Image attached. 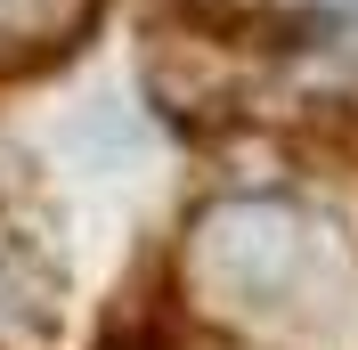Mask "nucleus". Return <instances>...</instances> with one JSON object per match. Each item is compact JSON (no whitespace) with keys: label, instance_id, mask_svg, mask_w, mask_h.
<instances>
[{"label":"nucleus","instance_id":"nucleus-1","mask_svg":"<svg viewBox=\"0 0 358 350\" xmlns=\"http://www.w3.org/2000/svg\"><path fill=\"white\" fill-rule=\"evenodd\" d=\"M179 285L203 318L261 334V342H358V244L326 212L268 196V188L220 196L187 220Z\"/></svg>","mask_w":358,"mask_h":350},{"label":"nucleus","instance_id":"nucleus-2","mask_svg":"<svg viewBox=\"0 0 358 350\" xmlns=\"http://www.w3.org/2000/svg\"><path fill=\"white\" fill-rule=\"evenodd\" d=\"M57 326V261L24 220L0 212V350H41Z\"/></svg>","mask_w":358,"mask_h":350},{"label":"nucleus","instance_id":"nucleus-3","mask_svg":"<svg viewBox=\"0 0 358 350\" xmlns=\"http://www.w3.org/2000/svg\"><path fill=\"white\" fill-rule=\"evenodd\" d=\"M98 0H0V66H33V57H66L90 33Z\"/></svg>","mask_w":358,"mask_h":350}]
</instances>
